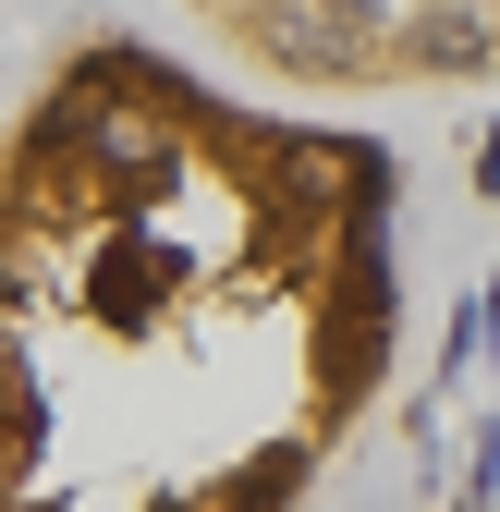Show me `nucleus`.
<instances>
[{
	"instance_id": "1",
	"label": "nucleus",
	"mask_w": 500,
	"mask_h": 512,
	"mask_svg": "<svg viewBox=\"0 0 500 512\" xmlns=\"http://www.w3.org/2000/svg\"><path fill=\"white\" fill-rule=\"evenodd\" d=\"M379 354L366 147L135 37L0 122V512H293Z\"/></svg>"
}]
</instances>
